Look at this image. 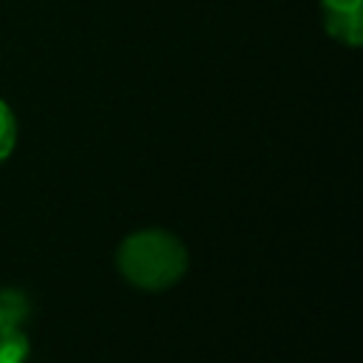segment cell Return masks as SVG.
<instances>
[{"instance_id": "1", "label": "cell", "mask_w": 363, "mask_h": 363, "mask_svg": "<svg viewBox=\"0 0 363 363\" xmlns=\"http://www.w3.org/2000/svg\"><path fill=\"white\" fill-rule=\"evenodd\" d=\"M119 275L145 292H164L187 272V247L179 235L147 227L130 233L116 250Z\"/></svg>"}, {"instance_id": "2", "label": "cell", "mask_w": 363, "mask_h": 363, "mask_svg": "<svg viewBox=\"0 0 363 363\" xmlns=\"http://www.w3.org/2000/svg\"><path fill=\"white\" fill-rule=\"evenodd\" d=\"M323 28L332 40L357 48L363 40V20H360V0H320Z\"/></svg>"}, {"instance_id": "3", "label": "cell", "mask_w": 363, "mask_h": 363, "mask_svg": "<svg viewBox=\"0 0 363 363\" xmlns=\"http://www.w3.org/2000/svg\"><path fill=\"white\" fill-rule=\"evenodd\" d=\"M28 318H31V301H28V295L23 289L3 286L0 289V332L23 329Z\"/></svg>"}, {"instance_id": "4", "label": "cell", "mask_w": 363, "mask_h": 363, "mask_svg": "<svg viewBox=\"0 0 363 363\" xmlns=\"http://www.w3.org/2000/svg\"><path fill=\"white\" fill-rule=\"evenodd\" d=\"M28 337L23 329L0 332V363H28Z\"/></svg>"}, {"instance_id": "5", "label": "cell", "mask_w": 363, "mask_h": 363, "mask_svg": "<svg viewBox=\"0 0 363 363\" xmlns=\"http://www.w3.org/2000/svg\"><path fill=\"white\" fill-rule=\"evenodd\" d=\"M14 145H17V119H14L11 108L0 99V164L11 156Z\"/></svg>"}]
</instances>
